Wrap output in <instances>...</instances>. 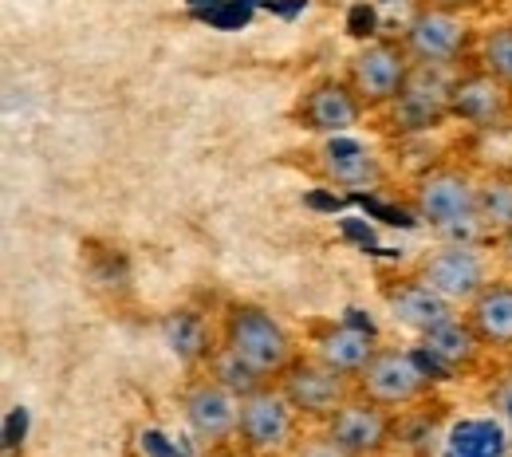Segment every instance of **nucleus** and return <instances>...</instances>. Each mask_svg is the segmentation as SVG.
I'll use <instances>...</instances> for the list:
<instances>
[{"label": "nucleus", "instance_id": "obj_1", "mask_svg": "<svg viewBox=\"0 0 512 457\" xmlns=\"http://www.w3.org/2000/svg\"><path fill=\"white\" fill-rule=\"evenodd\" d=\"M477 182L481 178L473 170H465L461 162H438V166L422 170L410 186L414 217L426 221L446 241H461V245L489 241L481 229V217H477Z\"/></svg>", "mask_w": 512, "mask_h": 457}, {"label": "nucleus", "instance_id": "obj_2", "mask_svg": "<svg viewBox=\"0 0 512 457\" xmlns=\"http://www.w3.org/2000/svg\"><path fill=\"white\" fill-rule=\"evenodd\" d=\"M221 347H229L233 355H241L249 367H256L264 379H280L292 359L300 355L292 331L280 324V316H272L268 308L249 304V300H233L225 304L221 312V335H217Z\"/></svg>", "mask_w": 512, "mask_h": 457}, {"label": "nucleus", "instance_id": "obj_3", "mask_svg": "<svg viewBox=\"0 0 512 457\" xmlns=\"http://www.w3.org/2000/svg\"><path fill=\"white\" fill-rule=\"evenodd\" d=\"M304 442V418L276 383L241 398L237 450L249 457H288Z\"/></svg>", "mask_w": 512, "mask_h": 457}, {"label": "nucleus", "instance_id": "obj_4", "mask_svg": "<svg viewBox=\"0 0 512 457\" xmlns=\"http://www.w3.org/2000/svg\"><path fill=\"white\" fill-rule=\"evenodd\" d=\"M414 67L418 64H414V56L406 52L402 36H375V40H367L363 48H355V52L347 56L343 79H347L351 91L359 95L363 111L375 115V111H386V107L402 95V87H406V79L414 75Z\"/></svg>", "mask_w": 512, "mask_h": 457}, {"label": "nucleus", "instance_id": "obj_5", "mask_svg": "<svg viewBox=\"0 0 512 457\" xmlns=\"http://www.w3.org/2000/svg\"><path fill=\"white\" fill-rule=\"evenodd\" d=\"M355 391L386 406V410H394V414H402V410H414V406H422L430 398L434 379L422 367L418 351L379 343L375 355L367 359V367L355 375Z\"/></svg>", "mask_w": 512, "mask_h": 457}, {"label": "nucleus", "instance_id": "obj_6", "mask_svg": "<svg viewBox=\"0 0 512 457\" xmlns=\"http://www.w3.org/2000/svg\"><path fill=\"white\" fill-rule=\"evenodd\" d=\"M304 166H308V174L316 182L331 186V190H343V194H371V190H379L386 182L383 158L367 142H359L351 134H327V138H320L304 154Z\"/></svg>", "mask_w": 512, "mask_h": 457}, {"label": "nucleus", "instance_id": "obj_7", "mask_svg": "<svg viewBox=\"0 0 512 457\" xmlns=\"http://www.w3.org/2000/svg\"><path fill=\"white\" fill-rule=\"evenodd\" d=\"M276 387L288 394V402L296 406V414L304 422H320V426L343 402H351L359 394L355 391V379L343 375L339 367L323 363L316 351L312 355H296L292 367L276 379Z\"/></svg>", "mask_w": 512, "mask_h": 457}, {"label": "nucleus", "instance_id": "obj_8", "mask_svg": "<svg viewBox=\"0 0 512 457\" xmlns=\"http://www.w3.org/2000/svg\"><path fill=\"white\" fill-rule=\"evenodd\" d=\"M402 44L414 56L418 67H457L469 48H473V28L465 24L461 12L446 8H430V4H414L406 28H402Z\"/></svg>", "mask_w": 512, "mask_h": 457}, {"label": "nucleus", "instance_id": "obj_9", "mask_svg": "<svg viewBox=\"0 0 512 457\" xmlns=\"http://www.w3.org/2000/svg\"><path fill=\"white\" fill-rule=\"evenodd\" d=\"M414 272L434 288L442 292L449 304L465 308L489 280H493V257L481 249V245H461V241H446L430 253H422Z\"/></svg>", "mask_w": 512, "mask_h": 457}, {"label": "nucleus", "instance_id": "obj_10", "mask_svg": "<svg viewBox=\"0 0 512 457\" xmlns=\"http://www.w3.org/2000/svg\"><path fill=\"white\" fill-rule=\"evenodd\" d=\"M182 418L190 426V434L205 450H225L229 442H237V414H241V398L221 387L209 371H197L186 379V387L178 394Z\"/></svg>", "mask_w": 512, "mask_h": 457}, {"label": "nucleus", "instance_id": "obj_11", "mask_svg": "<svg viewBox=\"0 0 512 457\" xmlns=\"http://www.w3.org/2000/svg\"><path fill=\"white\" fill-rule=\"evenodd\" d=\"M449 79L442 67H414L402 95L386 107V127L394 134H430L438 131L449 115Z\"/></svg>", "mask_w": 512, "mask_h": 457}, {"label": "nucleus", "instance_id": "obj_12", "mask_svg": "<svg viewBox=\"0 0 512 457\" xmlns=\"http://www.w3.org/2000/svg\"><path fill=\"white\" fill-rule=\"evenodd\" d=\"M394 426H398L394 410L355 394L323 422V434L347 457H383L386 446L394 442Z\"/></svg>", "mask_w": 512, "mask_h": 457}, {"label": "nucleus", "instance_id": "obj_13", "mask_svg": "<svg viewBox=\"0 0 512 457\" xmlns=\"http://www.w3.org/2000/svg\"><path fill=\"white\" fill-rule=\"evenodd\" d=\"M363 103H359V95L351 91V83L343 79V75H320V79H312L304 91H300V99H296V107H292V119H296V127H304L308 134H347L351 127H359L363 123Z\"/></svg>", "mask_w": 512, "mask_h": 457}, {"label": "nucleus", "instance_id": "obj_14", "mask_svg": "<svg viewBox=\"0 0 512 457\" xmlns=\"http://www.w3.org/2000/svg\"><path fill=\"white\" fill-rule=\"evenodd\" d=\"M512 91L481 67H469L449 87V115L473 131H497L509 119Z\"/></svg>", "mask_w": 512, "mask_h": 457}, {"label": "nucleus", "instance_id": "obj_15", "mask_svg": "<svg viewBox=\"0 0 512 457\" xmlns=\"http://www.w3.org/2000/svg\"><path fill=\"white\" fill-rule=\"evenodd\" d=\"M379 292H383L386 312H390L402 327H410L414 335H422V331H430V327L446 324V320H453V316L461 312L457 304H449L442 292H434L418 272H406V276H383Z\"/></svg>", "mask_w": 512, "mask_h": 457}, {"label": "nucleus", "instance_id": "obj_16", "mask_svg": "<svg viewBox=\"0 0 512 457\" xmlns=\"http://www.w3.org/2000/svg\"><path fill=\"white\" fill-rule=\"evenodd\" d=\"M461 312L485 351H512V276H493Z\"/></svg>", "mask_w": 512, "mask_h": 457}, {"label": "nucleus", "instance_id": "obj_17", "mask_svg": "<svg viewBox=\"0 0 512 457\" xmlns=\"http://www.w3.org/2000/svg\"><path fill=\"white\" fill-rule=\"evenodd\" d=\"M418 347H422L446 375H453V371H469V367L481 359V351H485V343L477 339V331H473L469 320H465V312H457V316L446 320V324L422 331V335H418Z\"/></svg>", "mask_w": 512, "mask_h": 457}, {"label": "nucleus", "instance_id": "obj_18", "mask_svg": "<svg viewBox=\"0 0 512 457\" xmlns=\"http://www.w3.org/2000/svg\"><path fill=\"white\" fill-rule=\"evenodd\" d=\"M509 450L505 418H465L446 434V457H509Z\"/></svg>", "mask_w": 512, "mask_h": 457}, {"label": "nucleus", "instance_id": "obj_19", "mask_svg": "<svg viewBox=\"0 0 512 457\" xmlns=\"http://www.w3.org/2000/svg\"><path fill=\"white\" fill-rule=\"evenodd\" d=\"M375 339L367 335V331H359V327H347V324H327L316 335V355H320L323 363H331V367H339L343 375H359L363 367H367V359L375 355Z\"/></svg>", "mask_w": 512, "mask_h": 457}, {"label": "nucleus", "instance_id": "obj_20", "mask_svg": "<svg viewBox=\"0 0 512 457\" xmlns=\"http://www.w3.org/2000/svg\"><path fill=\"white\" fill-rule=\"evenodd\" d=\"M162 335H166V343H170L174 359H178L182 367H190V371L205 367V359L213 355L209 324H205V316H201V312H190V308L170 312V316H166V324H162Z\"/></svg>", "mask_w": 512, "mask_h": 457}, {"label": "nucleus", "instance_id": "obj_21", "mask_svg": "<svg viewBox=\"0 0 512 457\" xmlns=\"http://www.w3.org/2000/svg\"><path fill=\"white\" fill-rule=\"evenodd\" d=\"M477 217H481V229H485L489 241L512 229V166L481 174V182H477Z\"/></svg>", "mask_w": 512, "mask_h": 457}, {"label": "nucleus", "instance_id": "obj_22", "mask_svg": "<svg viewBox=\"0 0 512 457\" xmlns=\"http://www.w3.org/2000/svg\"><path fill=\"white\" fill-rule=\"evenodd\" d=\"M201 371H209L221 387H229L237 398H249V394H256L260 387H268V383H272V379H264L256 367H249L241 355H233L229 347H221V343L213 347V355L205 359V367H201Z\"/></svg>", "mask_w": 512, "mask_h": 457}, {"label": "nucleus", "instance_id": "obj_23", "mask_svg": "<svg viewBox=\"0 0 512 457\" xmlns=\"http://www.w3.org/2000/svg\"><path fill=\"white\" fill-rule=\"evenodd\" d=\"M477 67L512 91V24H497L477 40Z\"/></svg>", "mask_w": 512, "mask_h": 457}, {"label": "nucleus", "instance_id": "obj_24", "mask_svg": "<svg viewBox=\"0 0 512 457\" xmlns=\"http://www.w3.org/2000/svg\"><path fill=\"white\" fill-rule=\"evenodd\" d=\"M394 438H398L406 450H418V457H434V446H438V442H446V438H442V430H438L426 414H414V410H410V418H406V422H398V426H394Z\"/></svg>", "mask_w": 512, "mask_h": 457}, {"label": "nucleus", "instance_id": "obj_25", "mask_svg": "<svg viewBox=\"0 0 512 457\" xmlns=\"http://www.w3.org/2000/svg\"><path fill=\"white\" fill-rule=\"evenodd\" d=\"M288 457H347V454H343L327 434H312V438H304Z\"/></svg>", "mask_w": 512, "mask_h": 457}, {"label": "nucleus", "instance_id": "obj_26", "mask_svg": "<svg viewBox=\"0 0 512 457\" xmlns=\"http://www.w3.org/2000/svg\"><path fill=\"white\" fill-rule=\"evenodd\" d=\"M493 406L501 410V418H505V426H509V434H512V375H505V379L497 383V391H493Z\"/></svg>", "mask_w": 512, "mask_h": 457}, {"label": "nucleus", "instance_id": "obj_27", "mask_svg": "<svg viewBox=\"0 0 512 457\" xmlns=\"http://www.w3.org/2000/svg\"><path fill=\"white\" fill-rule=\"evenodd\" d=\"M414 4H430V8H446V12H477L485 8V0H414Z\"/></svg>", "mask_w": 512, "mask_h": 457}, {"label": "nucleus", "instance_id": "obj_28", "mask_svg": "<svg viewBox=\"0 0 512 457\" xmlns=\"http://www.w3.org/2000/svg\"><path fill=\"white\" fill-rule=\"evenodd\" d=\"M489 249H493V257L501 261V268L512 272V229L509 233H501V237H493V241H489Z\"/></svg>", "mask_w": 512, "mask_h": 457}, {"label": "nucleus", "instance_id": "obj_29", "mask_svg": "<svg viewBox=\"0 0 512 457\" xmlns=\"http://www.w3.org/2000/svg\"><path fill=\"white\" fill-rule=\"evenodd\" d=\"M209 457H249V454H229V450H217V454H209Z\"/></svg>", "mask_w": 512, "mask_h": 457}]
</instances>
